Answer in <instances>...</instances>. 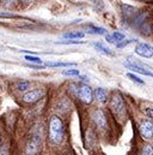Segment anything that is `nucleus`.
<instances>
[{"instance_id":"f257e3e1","label":"nucleus","mask_w":153,"mask_h":155,"mask_svg":"<svg viewBox=\"0 0 153 155\" xmlns=\"http://www.w3.org/2000/svg\"><path fill=\"white\" fill-rule=\"evenodd\" d=\"M49 135H50V140L55 144L61 143L64 140V124H62V120L58 116H53L50 118Z\"/></svg>"},{"instance_id":"f03ea898","label":"nucleus","mask_w":153,"mask_h":155,"mask_svg":"<svg viewBox=\"0 0 153 155\" xmlns=\"http://www.w3.org/2000/svg\"><path fill=\"white\" fill-rule=\"evenodd\" d=\"M123 65L127 69L133 70L134 72H139L141 75H146V76L153 77V69L150 68L148 65H146V64H142V63L136 61V60H127V61L123 63Z\"/></svg>"},{"instance_id":"7ed1b4c3","label":"nucleus","mask_w":153,"mask_h":155,"mask_svg":"<svg viewBox=\"0 0 153 155\" xmlns=\"http://www.w3.org/2000/svg\"><path fill=\"white\" fill-rule=\"evenodd\" d=\"M76 96L85 104H91L92 100H93V94H92V90L89 85L86 84H83L80 87H78L76 91Z\"/></svg>"},{"instance_id":"20e7f679","label":"nucleus","mask_w":153,"mask_h":155,"mask_svg":"<svg viewBox=\"0 0 153 155\" xmlns=\"http://www.w3.org/2000/svg\"><path fill=\"white\" fill-rule=\"evenodd\" d=\"M111 108L117 116H122L124 112V102L120 94H114L111 99Z\"/></svg>"},{"instance_id":"39448f33","label":"nucleus","mask_w":153,"mask_h":155,"mask_svg":"<svg viewBox=\"0 0 153 155\" xmlns=\"http://www.w3.org/2000/svg\"><path fill=\"white\" fill-rule=\"evenodd\" d=\"M135 53L144 58H151L153 57V46L145 42H139L135 47Z\"/></svg>"},{"instance_id":"423d86ee","label":"nucleus","mask_w":153,"mask_h":155,"mask_svg":"<svg viewBox=\"0 0 153 155\" xmlns=\"http://www.w3.org/2000/svg\"><path fill=\"white\" fill-rule=\"evenodd\" d=\"M140 134L142 138L151 140L153 137V123L150 120H145L140 124Z\"/></svg>"},{"instance_id":"0eeeda50","label":"nucleus","mask_w":153,"mask_h":155,"mask_svg":"<svg viewBox=\"0 0 153 155\" xmlns=\"http://www.w3.org/2000/svg\"><path fill=\"white\" fill-rule=\"evenodd\" d=\"M44 95V91L41 90V89H35V90H31L29 93H27L24 96H23V100L28 104H34V102H37L39 99H42Z\"/></svg>"},{"instance_id":"6e6552de","label":"nucleus","mask_w":153,"mask_h":155,"mask_svg":"<svg viewBox=\"0 0 153 155\" xmlns=\"http://www.w3.org/2000/svg\"><path fill=\"white\" fill-rule=\"evenodd\" d=\"M39 149V138L37 136L33 137L28 144H27V154L28 155H36Z\"/></svg>"},{"instance_id":"1a4fd4ad","label":"nucleus","mask_w":153,"mask_h":155,"mask_svg":"<svg viewBox=\"0 0 153 155\" xmlns=\"http://www.w3.org/2000/svg\"><path fill=\"white\" fill-rule=\"evenodd\" d=\"M93 120L98 127H101V129L107 127V119H105V116L102 111H96L93 113Z\"/></svg>"},{"instance_id":"9d476101","label":"nucleus","mask_w":153,"mask_h":155,"mask_svg":"<svg viewBox=\"0 0 153 155\" xmlns=\"http://www.w3.org/2000/svg\"><path fill=\"white\" fill-rule=\"evenodd\" d=\"M107 95H108V93H107V90L103 89V88H98V89H96V91H95L96 100L99 101V102H105Z\"/></svg>"},{"instance_id":"9b49d317","label":"nucleus","mask_w":153,"mask_h":155,"mask_svg":"<svg viewBox=\"0 0 153 155\" xmlns=\"http://www.w3.org/2000/svg\"><path fill=\"white\" fill-rule=\"evenodd\" d=\"M122 10H123V15L127 17V18H130L134 16V11L136 8H134L133 6H129V5H122Z\"/></svg>"},{"instance_id":"f8f14e48","label":"nucleus","mask_w":153,"mask_h":155,"mask_svg":"<svg viewBox=\"0 0 153 155\" xmlns=\"http://www.w3.org/2000/svg\"><path fill=\"white\" fill-rule=\"evenodd\" d=\"M95 48L96 49H98L99 52H102V53H105V54H113V52L110 51V48H108L107 46H104L102 42H97V43H95Z\"/></svg>"},{"instance_id":"ddd939ff","label":"nucleus","mask_w":153,"mask_h":155,"mask_svg":"<svg viewBox=\"0 0 153 155\" xmlns=\"http://www.w3.org/2000/svg\"><path fill=\"white\" fill-rule=\"evenodd\" d=\"M84 36H85V34L81 31H72V33L65 34V38H67V39H83Z\"/></svg>"},{"instance_id":"4468645a","label":"nucleus","mask_w":153,"mask_h":155,"mask_svg":"<svg viewBox=\"0 0 153 155\" xmlns=\"http://www.w3.org/2000/svg\"><path fill=\"white\" fill-rule=\"evenodd\" d=\"M74 63H48L47 66L52 68H68V66H74Z\"/></svg>"},{"instance_id":"2eb2a0df","label":"nucleus","mask_w":153,"mask_h":155,"mask_svg":"<svg viewBox=\"0 0 153 155\" xmlns=\"http://www.w3.org/2000/svg\"><path fill=\"white\" fill-rule=\"evenodd\" d=\"M25 60H28V61H30V63H35V64H41L42 63V59L41 58H38V57H34V55H31V54H27L25 55Z\"/></svg>"},{"instance_id":"dca6fc26","label":"nucleus","mask_w":153,"mask_h":155,"mask_svg":"<svg viewBox=\"0 0 153 155\" xmlns=\"http://www.w3.org/2000/svg\"><path fill=\"white\" fill-rule=\"evenodd\" d=\"M29 85H30V83H29L28 81H20V82L18 83V89H19L20 91H24V90L29 89Z\"/></svg>"},{"instance_id":"f3484780","label":"nucleus","mask_w":153,"mask_h":155,"mask_svg":"<svg viewBox=\"0 0 153 155\" xmlns=\"http://www.w3.org/2000/svg\"><path fill=\"white\" fill-rule=\"evenodd\" d=\"M140 155H153V148L151 146H144L142 150H141V154Z\"/></svg>"},{"instance_id":"a211bd4d","label":"nucleus","mask_w":153,"mask_h":155,"mask_svg":"<svg viewBox=\"0 0 153 155\" xmlns=\"http://www.w3.org/2000/svg\"><path fill=\"white\" fill-rule=\"evenodd\" d=\"M64 75L66 76H79V71L76 69H70V70H64L62 71Z\"/></svg>"},{"instance_id":"6ab92c4d","label":"nucleus","mask_w":153,"mask_h":155,"mask_svg":"<svg viewBox=\"0 0 153 155\" xmlns=\"http://www.w3.org/2000/svg\"><path fill=\"white\" fill-rule=\"evenodd\" d=\"M113 39L115 42H120V41H123L124 40V34L122 33H118V31H115L113 34Z\"/></svg>"},{"instance_id":"aec40b11","label":"nucleus","mask_w":153,"mask_h":155,"mask_svg":"<svg viewBox=\"0 0 153 155\" xmlns=\"http://www.w3.org/2000/svg\"><path fill=\"white\" fill-rule=\"evenodd\" d=\"M90 28L93 30L92 33H95V34H105V29H103V28L95 27V25H90Z\"/></svg>"},{"instance_id":"412c9836","label":"nucleus","mask_w":153,"mask_h":155,"mask_svg":"<svg viewBox=\"0 0 153 155\" xmlns=\"http://www.w3.org/2000/svg\"><path fill=\"white\" fill-rule=\"evenodd\" d=\"M127 76L129 78H132L134 82H136V83H140V84H144V81L142 79H140L139 77H136V76H134L133 74H127Z\"/></svg>"},{"instance_id":"4be33fe9","label":"nucleus","mask_w":153,"mask_h":155,"mask_svg":"<svg viewBox=\"0 0 153 155\" xmlns=\"http://www.w3.org/2000/svg\"><path fill=\"white\" fill-rule=\"evenodd\" d=\"M146 113H147V116L150 117V118H153V107L147 108V110H146Z\"/></svg>"},{"instance_id":"5701e85b","label":"nucleus","mask_w":153,"mask_h":155,"mask_svg":"<svg viewBox=\"0 0 153 155\" xmlns=\"http://www.w3.org/2000/svg\"><path fill=\"white\" fill-rule=\"evenodd\" d=\"M59 43H62V45H67V43L76 45V43H81V42H80V41H65V42H59Z\"/></svg>"},{"instance_id":"b1692460","label":"nucleus","mask_w":153,"mask_h":155,"mask_svg":"<svg viewBox=\"0 0 153 155\" xmlns=\"http://www.w3.org/2000/svg\"><path fill=\"white\" fill-rule=\"evenodd\" d=\"M0 17H13L12 13H5V12H0Z\"/></svg>"},{"instance_id":"393cba45","label":"nucleus","mask_w":153,"mask_h":155,"mask_svg":"<svg viewBox=\"0 0 153 155\" xmlns=\"http://www.w3.org/2000/svg\"><path fill=\"white\" fill-rule=\"evenodd\" d=\"M105 38H107V41H108V42H110V43H113V42H115L114 39H113V36H110V35H107Z\"/></svg>"},{"instance_id":"a878e982","label":"nucleus","mask_w":153,"mask_h":155,"mask_svg":"<svg viewBox=\"0 0 153 155\" xmlns=\"http://www.w3.org/2000/svg\"><path fill=\"white\" fill-rule=\"evenodd\" d=\"M0 142H1V138H0Z\"/></svg>"}]
</instances>
